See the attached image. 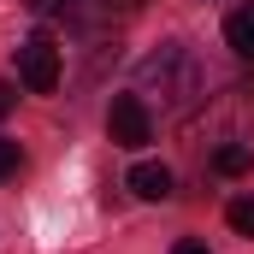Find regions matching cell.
Returning <instances> with one entry per match:
<instances>
[{"label": "cell", "instance_id": "6da1fadb", "mask_svg": "<svg viewBox=\"0 0 254 254\" xmlns=\"http://www.w3.org/2000/svg\"><path fill=\"white\" fill-rule=\"evenodd\" d=\"M136 77H142V95H154V89H160V101H166V107H178V113L201 95V65H195L190 48H160V54H148Z\"/></svg>", "mask_w": 254, "mask_h": 254}, {"label": "cell", "instance_id": "7a4b0ae2", "mask_svg": "<svg viewBox=\"0 0 254 254\" xmlns=\"http://www.w3.org/2000/svg\"><path fill=\"white\" fill-rule=\"evenodd\" d=\"M18 77H24V89H36V95H54V89H60V48H54V36H30V42L18 48Z\"/></svg>", "mask_w": 254, "mask_h": 254}, {"label": "cell", "instance_id": "3957f363", "mask_svg": "<svg viewBox=\"0 0 254 254\" xmlns=\"http://www.w3.org/2000/svg\"><path fill=\"white\" fill-rule=\"evenodd\" d=\"M107 130H113L119 148H142V142H154V113H148V101H142V95H119L113 113H107Z\"/></svg>", "mask_w": 254, "mask_h": 254}, {"label": "cell", "instance_id": "277c9868", "mask_svg": "<svg viewBox=\"0 0 254 254\" xmlns=\"http://www.w3.org/2000/svg\"><path fill=\"white\" fill-rule=\"evenodd\" d=\"M130 190L142 195V201H166L172 195V172L160 160H142V166H130Z\"/></svg>", "mask_w": 254, "mask_h": 254}, {"label": "cell", "instance_id": "5b68a950", "mask_svg": "<svg viewBox=\"0 0 254 254\" xmlns=\"http://www.w3.org/2000/svg\"><path fill=\"white\" fill-rule=\"evenodd\" d=\"M225 42H231L243 60H254V0H249V6H237V12L225 18Z\"/></svg>", "mask_w": 254, "mask_h": 254}, {"label": "cell", "instance_id": "8992f818", "mask_svg": "<svg viewBox=\"0 0 254 254\" xmlns=\"http://www.w3.org/2000/svg\"><path fill=\"white\" fill-rule=\"evenodd\" d=\"M249 148H243V142H225V148H219V154H213V166H219V172H225V178H243V172H249Z\"/></svg>", "mask_w": 254, "mask_h": 254}, {"label": "cell", "instance_id": "52a82bcc", "mask_svg": "<svg viewBox=\"0 0 254 254\" xmlns=\"http://www.w3.org/2000/svg\"><path fill=\"white\" fill-rule=\"evenodd\" d=\"M225 219H231L237 237H254V195H237V201L225 207Z\"/></svg>", "mask_w": 254, "mask_h": 254}, {"label": "cell", "instance_id": "ba28073f", "mask_svg": "<svg viewBox=\"0 0 254 254\" xmlns=\"http://www.w3.org/2000/svg\"><path fill=\"white\" fill-rule=\"evenodd\" d=\"M77 6H83V0H30V12H36V18H71Z\"/></svg>", "mask_w": 254, "mask_h": 254}, {"label": "cell", "instance_id": "9c48e42d", "mask_svg": "<svg viewBox=\"0 0 254 254\" xmlns=\"http://www.w3.org/2000/svg\"><path fill=\"white\" fill-rule=\"evenodd\" d=\"M107 18H130V12H142V0H95Z\"/></svg>", "mask_w": 254, "mask_h": 254}, {"label": "cell", "instance_id": "30bf717a", "mask_svg": "<svg viewBox=\"0 0 254 254\" xmlns=\"http://www.w3.org/2000/svg\"><path fill=\"white\" fill-rule=\"evenodd\" d=\"M12 172H18V142L0 136V178H12Z\"/></svg>", "mask_w": 254, "mask_h": 254}, {"label": "cell", "instance_id": "8fae6325", "mask_svg": "<svg viewBox=\"0 0 254 254\" xmlns=\"http://www.w3.org/2000/svg\"><path fill=\"white\" fill-rule=\"evenodd\" d=\"M172 254H207V243H195V237H184V243H178Z\"/></svg>", "mask_w": 254, "mask_h": 254}, {"label": "cell", "instance_id": "7c38bea8", "mask_svg": "<svg viewBox=\"0 0 254 254\" xmlns=\"http://www.w3.org/2000/svg\"><path fill=\"white\" fill-rule=\"evenodd\" d=\"M12 113V83H0V119Z\"/></svg>", "mask_w": 254, "mask_h": 254}]
</instances>
